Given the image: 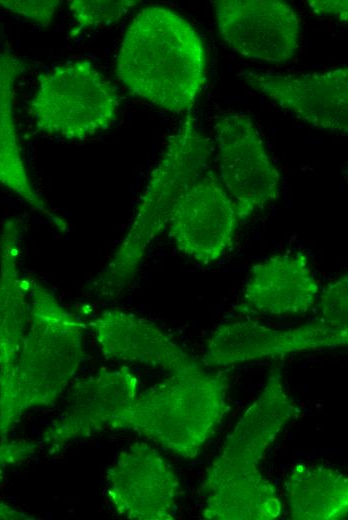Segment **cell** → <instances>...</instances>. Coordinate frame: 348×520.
I'll list each match as a JSON object with an SVG mask.
<instances>
[{
	"mask_svg": "<svg viewBox=\"0 0 348 520\" xmlns=\"http://www.w3.org/2000/svg\"><path fill=\"white\" fill-rule=\"evenodd\" d=\"M27 289V321L0 353V440L27 411L55 403L84 359L82 322L36 279Z\"/></svg>",
	"mask_w": 348,
	"mask_h": 520,
	"instance_id": "cell-1",
	"label": "cell"
},
{
	"mask_svg": "<svg viewBox=\"0 0 348 520\" xmlns=\"http://www.w3.org/2000/svg\"><path fill=\"white\" fill-rule=\"evenodd\" d=\"M296 407L281 368H272L258 397L245 410L208 468L200 493L209 520H273L282 512L275 487L259 464Z\"/></svg>",
	"mask_w": 348,
	"mask_h": 520,
	"instance_id": "cell-2",
	"label": "cell"
},
{
	"mask_svg": "<svg viewBox=\"0 0 348 520\" xmlns=\"http://www.w3.org/2000/svg\"><path fill=\"white\" fill-rule=\"evenodd\" d=\"M116 73L132 95L172 113L189 111L206 80L204 43L179 14L147 6L124 34Z\"/></svg>",
	"mask_w": 348,
	"mask_h": 520,
	"instance_id": "cell-3",
	"label": "cell"
},
{
	"mask_svg": "<svg viewBox=\"0 0 348 520\" xmlns=\"http://www.w3.org/2000/svg\"><path fill=\"white\" fill-rule=\"evenodd\" d=\"M212 156L210 140L188 112L153 169L127 232L93 281L97 294L116 296L132 283L178 200L209 170Z\"/></svg>",
	"mask_w": 348,
	"mask_h": 520,
	"instance_id": "cell-4",
	"label": "cell"
},
{
	"mask_svg": "<svg viewBox=\"0 0 348 520\" xmlns=\"http://www.w3.org/2000/svg\"><path fill=\"white\" fill-rule=\"evenodd\" d=\"M228 378L196 363L138 394L124 429L192 459L226 415Z\"/></svg>",
	"mask_w": 348,
	"mask_h": 520,
	"instance_id": "cell-5",
	"label": "cell"
},
{
	"mask_svg": "<svg viewBox=\"0 0 348 520\" xmlns=\"http://www.w3.org/2000/svg\"><path fill=\"white\" fill-rule=\"evenodd\" d=\"M118 107L116 89L91 62L71 61L38 76L30 113L42 133L84 140L108 129Z\"/></svg>",
	"mask_w": 348,
	"mask_h": 520,
	"instance_id": "cell-6",
	"label": "cell"
},
{
	"mask_svg": "<svg viewBox=\"0 0 348 520\" xmlns=\"http://www.w3.org/2000/svg\"><path fill=\"white\" fill-rule=\"evenodd\" d=\"M220 180L239 221L280 195V173L249 115L227 113L214 124Z\"/></svg>",
	"mask_w": 348,
	"mask_h": 520,
	"instance_id": "cell-7",
	"label": "cell"
},
{
	"mask_svg": "<svg viewBox=\"0 0 348 520\" xmlns=\"http://www.w3.org/2000/svg\"><path fill=\"white\" fill-rule=\"evenodd\" d=\"M138 394V379L127 367L80 380L70 389L61 413L43 432L42 443L56 453L105 429H124Z\"/></svg>",
	"mask_w": 348,
	"mask_h": 520,
	"instance_id": "cell-8",
	"label": "cell"
},
{
	"mask_svg": "<svg viewBox=\"0 0 348 520\" xmlns=\"http://www.w3.org/2000/svg\"><path fill=\"white\" fill-rule=\"evenodd\" d=\"M348 343V326L321 317L288 329H275L253 320L220 324L207 341L202 357L209 367H227L293 353L337 348Z\"/></svg>",
	"mask_w": 348,
	"mask_h": 520,
	"instance_id": "cell-9",
	"label": "cell"
},
{
	"mask_svg": "<svg viewBox=\"0 0 348 520\" xmlns=\"http://www.w3.org/2000/svg\"><path fill=\"white\" fill-rule=\"evenodd\" d=\"M239 222L220 178L208 170L180 197L167 230L181 253L207 265L230 250Z\"/></svg>",
	"mask_w": 348,
	"mask_h": 520,
	"instance_id": "cell-10",
	"label": "cell"
},
{
	"mask_svg": "<svg viewBox=\"0 0 348 520\" xmlns=\"http://www.w3.org/2000/svg\"><path fill=\"white\" fill-rule=\"evenodd\" d=\"M106 482L108 500L119 515L134 520L174 519L180 483L152 446L136 442L120 451Z\"/></svg>",
	"mask_w": 348,
	"mask_h": 520,
	"instance_id": "cell-11",
	"label": "cell"
},
{
	"mask_svg": "<svg viewBox=\"0 0 348 520\" xmlns=\"http://www.w3.org/2000/svg\"><path fill=\"white\" fill-rule=\"evenodd\" d=\"M220 37L249 59L282 63L294 57L300 20L294 9L276 0L213 1Z\"/></svg>",
	"mask_w": 348,
	"mask_h": 520,
	"instance_id": "cell-12",
	"label": "cell"
},
{
	"mask_svg": "<svg viewBox=\"0 0 348 520\" xmlns=\"http://www.w3.org/2000/svg\"><path fill=\"white\" fill-rule=\"evenodd\" d=\"M241 77L253 90L307 124L325 131L347 133V66L297 75L243 71Z\"/></svg>",
	"mask_w": 348,
	"mask_h": 520,
	"instance_id": "cell-13",
	"label": "cell"
},
{
	"mask_svg": "<svg viewBox=\"0 0 348 520\" xmlns=\"http://www.w3.org/2000/svg\"><path fill=\"white\" fill-rule=\"evenodd\" d=\"M319 281L307 256L299 251L273 254L254 264L236 310L245 314L298 316L318 300Z\"/></svg>",
	"mask_w": 348,
	"mask_h": 520,
	"instance_id": "cell-14",
	"label": "cell"
},
{
	"mask_svg": "<svg viewBox=\"0 0 348 520\" xmlns=\"http://www.w3.org/2000/svg\"><path fill=\"white\" fill-rule=\"evenodd\" d=\"M90 326L102 354L108 359L170 373L197 363L155 323L131 312L105 310Z\"/></svg>",
	"mask_w": 348,
	"mask_h": 520,
	"instance_id": "cell-15",
	"label": "cell"
},
{
	"mask_svg": "<svg viewBox=\"0 0 348 520\" xmlns=\"http://www.w3.org/2000/svg\"><path fill=\"white\" fill-rule=\"evenodd\" d=\"M26 70L25 62L10 51L0 52V185L43 215L60 232L69 224L35 189L26 168L14 117L15 87Z\"/></svg>",
	"mask_w": 348,
	"mask_h": 520,
	"instance_id": "cell-16",
	"label": "cell"
},
{
	"mask_svg": "<svg viewBox=\"0 0 348 520\" xmlns=\"http://www.w3.org/2000/svg\"><path fill=\"white\" fill-rule=\"evenodd\" d=\"M289 515L294 520H338L348 513V480L325 465H297L285 481Z\"/></svg>",
	"mask_w": 348,
	"mask_h": 520,
	"instance_id": "cell-17",
	"label": "cell"
},
{
	"mask_svg": "<svg viewBox=\"0 0 348 520\" xmlns=\"http://www.w3.org/2000/svg\"><path fill=\"white\" fill-rule=\"evenodd\" d=\"M130 0H74L69 4L73 19L70 37L84 31L111 26L125 17L135 6Z\"/></svg>",
	"mask_w": 348,
	"mask_h": 520,
	"instance_id": "cell-18",
	"label": "cell"
},
{
	"mask_svg": "<svg viewBox=\"0 0 348 520\" xmlns=\"http://www.w3.org/2000/svg\"><path fill=\"white\" fill-rule=\"evenodd\" d=\"M319 317L338 326H348V277L340 275L318 296Z\"/></svg>",
	"mask_w": 348,
	"mask_h": 520,
	"instance_id": "cell-19",
	"label": "cell"
},
{
	"mask_svg": "<svg viewBox=\"0 0 348 520\" xmlns=\"http://www.w3.org/2000/svg\"><path fill=\"white\" fill-rule=\"evenodd\" d=\"M61 2L56 0H0L4 9L41 26H49Z\"/></svg>",
	"mask_w": 348,
	"mask_h": 520,
	"instance_id": "cell-20",
	"label": "cell"
},
{
	"mask_svg": "<svg viewBox=\"0 0 348 520\" xmlns=\"http://www.w3.org/2000/svg\"><path fill=\"white\" fill-rule=\"evenodd\" d=\"M38 447L39 443L32 440H0V482L9 468L31 458Z\"/></svg>",
	"mask_w": 348,
	"mask_h": 520,
	"instance_id": "cell-21",
	"label": "cell"
},
{
	"mask_svg": "<svg viewBox=\"0 0 348 520\" xmlns=\"http://www.w3.org/2000/svg\"><path fill=\"white\" fill-rule=\"evenodd\" d=\"M308 7L313 14L334 16L342 22L347 21L348 2L347 0H329V1H308Z\"/></svg>",
	"mask_w": 348,
	"mask_h": 520,
	"instance_id": "cell-22",
	"label": "cell"
},
{
	"mask_svg": "<svg viewBox=\"0 0 348 520\" xmlns=\"http://www.w3.org/2000/svg\"><path fill=\"white\" fill-rule=\"evenodd\" d=\"M36 519L13 506L0 501V520H29Z\"/></svg>",
	"mask_w": 348,
	"mask_h": 520,
	"instance_id": "cell-23",
	"label": "cell"
}]
</instances>
